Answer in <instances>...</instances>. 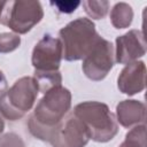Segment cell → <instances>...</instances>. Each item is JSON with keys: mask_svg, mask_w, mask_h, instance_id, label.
Masks as SVG:
<instances>
[{"mask_svg": "<svg viewBox=\"0 0 147 147\" xmlns=\"http://www.w3.org/2000/svg\"><path fill=\"white\" fill-rule=\"evenodd\" d=\"M60 41L65 61L83 60L100 37L95 30V24L86 17H78L69 22L59 31Z\"/></svg>", "mask_w": 147, "mask_h": 147, "instance_id": "3", "label": "cell"}, {"mask_svg": "<svg viewBox=\"0 0 147 147\" xmlns=\"http://www.w3.org/2000/svg\"><path fill=\"white\" fill-rule=\"evenodd\" d=\"M38 93L39 87L33 77H21L0 95L1 116L11 122L21 119L32 109Z\"/></svg>", "mask_w": 147, "mask_h": 147, "instance_id": "4", "label": "cell"}, {"mask_svg": "<svg viewBox=\"0 0 147 147\" xmlns=\"http://www.w3.org/2000/svg\"><path fill=\"white\" fill-rule=\"evenodd\" d=\"M71 108V92L62 85L47 91L34 107L28 121L30 133L42 141H48L49 134L69 113Z\"/></svg>", "mask_w": 147, "mask_h": 147, "instance_id": "1", "label": "cell"}, {"mask_svg": "<svg viewBox=\"0 0 147 147\" xmlns=\"http://www.w3.org/2000/svg\"><path fill=\"white\" fill-rule=\"evenodd\" d=\"M33 78L38 84L39 92L44 94L51 88L62 85V76L60 71H49V72L34 71Z\"/></svg>", "mask_w": 147, "mask_h": 147, "instance_id": "13", "label": "cell"}, {"mask_svg": "<svg viewBox=\"0 0 147 147\" xmlns=\"http://www.w3.org/2000/svg\"><path fill=\"white\" fill-rule=\"evenodd\" d=\"M21 45V37L14 32L0 33V53H10L17 49Z\"/></svg>", "mask_w": 147, "mask_h": 147, "instance_id": "16", "label": "cell"}, {"mask_svg": "<svg viewBox=\"0 0 147 147\" xmlns=\"http://www.w3.org/2000/svg\"><path fill=\"white\" fill-rule=\"evenodd\" d=\"M133 20L132 7L126 2H117L110 11V22L115 29L129 28Z\"/></svg>", "mask_w": 147, "mask_h": 147, "instance_id": "12", "label": "cell"}, {"mask_svg": "<svg viewBox=\"0 0 147 147\" xmlns=\"http://www.w3.org/2000/svg\"><path fill=\"white\" fill-rule=\"evenodd\" d=\"M115 62L119 64H129L138 61L146 53V41L140 30H130L129 32L116 38Z\"/></svg>", "mask_w": 147, "mask_h": 147, "instance_id": "9", "label": "cell"}, {"mask_svg": "<svg viewBox=\"0 0 147 147\" xmlns=\"http://www.w3.org/2000/svg\"><path fill=\"white\" fill-rule=\"evenodd\" d=\"M90 139L85 124L71 111L54 126L48 142L52 147H85Z\"/></svg>", "mask_w": 147, "mask_h": 147, "instance_id": "7", "label": "cell"}, {"mask_svg": "<svg viewBox=\"0 0 147 147\" xmlns=\"http://www.w3.org/2000/svg\"><path fill=\"white\" fill-rule=\"evenodd\" d=\"M63 56L62 44L59 38L45 34L33 47L31 63L34 71H59Z\"/></svg>", "mask_w": 147, "mask_h": 147, "instance_id": "8", "label": "cell"}, {"mask_svg": "<svg viewBox=\"0 0 147 147\" xmlns=\"http://www.w3.org/2000/svg\"><path fill=\"white\" fill-rule=\"evenodd\" d=\"M83 7L88 17L93 20H101L108 13L109 2L106 0H85L83 1Z\"/></svg>", "mask_w": 147, "mask_h": 147, "instance_id": "15", "label": "cell"}, {"mask_svg": "<svg viewBox=\"0 0 147 147\" xmlns=\"http://www.w3.org/2000/svg\"><path fill=\"white\" fill-rule=\"evenodd\" d=\"M42 17L44 10L39 1H6L0 23L16 34H24L37 25Z\"/></svg>", "mask_w": 147, "mask_h": 147, "instance_id": "5", "label": "cell"}, {"mask_svg": "<svg viewBox=\"0 0 147 147\" xmlns=\"http://www.w3.org/2000/svg\"><path fill=\"white\" fill-rule=\"evenodd\" d=\"M5 3H6V1H0V18H1V15L3 11V8H5Z\"/></svg>", "mask_w": 147, "mask_h": 147, "instance_id": "21", "label": "cell"}, {"mask_svg": "<svg viewBox=\"0 0 147 147\" xmlns=\"http://www.w3.org/2000/svg\"><path fill=\"white\" fill-rule=\"evenodd\" d=\"M0 147H25V144L21 136L9 132L0 137Z\"/></svg>", "mask_w": 147, "mask_h": 147, "instance_id": "17", "label": "cell"}, {"mask_svg": "<svg viewBox=\"0 0 147 147\" xmlns=\"http://www.w3.org/2000/svg\"><path fill=\"white\" fill-rule=\"evenodd\" d=\"M82 2L78 1V0H61V1H52L51 5L55 6L57 8L59 11L61 13H64V14H70V13H74L78 6L80 5Z\"/></svg>", "mask_w": 147, "mask_h": 147, "instance_id": "18", "label": "cell"}, {"mask_svg": "<svg viewBox=\"0 0 147 147\" xmlns=\"http://www.w3.org/2000/svg\"><path fill=\"white\" fill-rule=\"evenodd\" d=\"M114 64L115 48L109 40L100 36L92 49L83 59L82 70L88 79L100 82L107 77Z\"/></svg>", "mask_w": 147, "mask_h": 147, "instance_id": "6", "label": "cell"}, {"mask_svg": "<svg viewBox=\"0 0 147 147\" xmlns=\"http://www.w3.org/2000/svg\"><path fill=\"white\" fill-rule=\"evenodd\" d=\"M3 130H5V121H3L2 116H0V134L3 132Z\"/></svg>", "mask_w": 147, "mask_h": 147, "instance_id": "20", "label": "cell"}, {"mask_svg": "<svg viewBox=\"0 0 147 147\" xmlns=\"http://www.w3.org/2000/svg\"><path fill=\"white\" fill-rule=\"evenodd\" d=\"M72 113L85 124L93 141L108 142L118 132L116 116L103 102L84 101L75 106Z\"/></svg>", "mask_w": 147, "mask_h": 147, "instance_id": "2", "label": "cell"}, {"mask_svg": "<svg viewBox=\"0 0 147 147\" xmlns=\"http://www.w3.org/2000/svg\"><path fill=\"white\" fill-rule=\"evenodd\" d=\"M145 85L146 65L142 61H134L125 64L117 77V87L126 95H134L142 92Z\"/></svg>", "mask_w": 147, "mask_h": 147, "instance_id": "10", "label": "cell"}, {"mask_svg": "<svg viewBox=\"0 0 147 147\" xmlns=\"http://www.w3.org/2000/svg\"><path fill=\"white\" fill-rule=\"evenodd\" d=\"M118 147H146V125L133 126L125 134L124 141Z\"/></svg>", "mask_w": 147, "mask_h": 147, "instance_id": "14", "label": "cell"}, {"mask_svg": "<svg viewBox=\"0 0 147 147\" xmlns=\"http://www.w3.org/2000/svg\"><path fill=\"white\" fill-rule=\"evenodd\" d=\"M146 106L138 100H123L116 106V121L125 129L145 124Z\"/></svg>", "mask_w": 147, "mask_h": 147, "instance_id": "11", "label": "cell"}, {"mask_svg": "<svg viewBox=\"0 0 147 147\" xmlns=\"http://www.w3.org/2000/svg\"><path fill=\"white\" fill-rule=\"evenodd\" d=\"M7 87H8V85H7L6 77H5L3 72L0 70V95H1L3 92H6V91H7Z\"/></svg>", "mask_w": 147, "mask_h": 147, "instance_id": "19", "label": "cell"}]
</instances>
